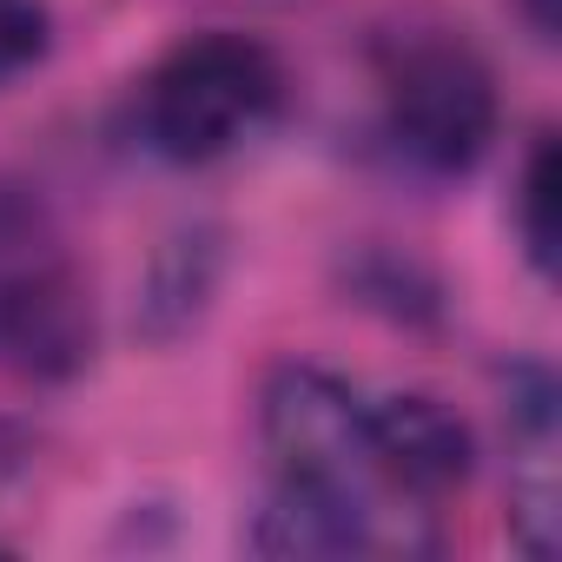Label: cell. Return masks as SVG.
Wrapping results in <instances>:
<instances>
[{
	"mask_svg": "<svg viewBox=\"0 0 562 562\" xmlns=\"http://www.w3.org/2000/svg\"><path fill=\"white\" fill-rule=\"evenodd\" d=\"M285 100V67L271 47L245 34H192L179 41L139 87V126L146 146L172 166H212L238 153Z\"/></svg>",
	"mask_w": 562,
	"mask_h": 562,
	"instance_id": "obj_1",
	"label": "cell"
},
{
	"mask_svg": "<svg viewBox=\"0 0 562 562\" xmlns=\"http://www.w3.org/2000/svg\"><path fill=\"white\" fill-rule=\"evenodd\" d=\"M496 120H503L496 80L476 60V47L424 34V41L391 54V67H384V139L417 172H430V179L470 172L490 153Z\"/></svg>",
	"mask_w": 562,
	"mask_h": 562,
	"instance_id": "obj_2",
	"label": "cell"
},
{
	"mask_svg": "<svg viewBox=\"0 0 562 562\" xmlns=\"http://www.w3.org/2000/svg\"><path fill=\"white\" fill-rule=\"evenodd\" d=\"M93 285L47 238L41 212L21 205L0 225V371L60 384L93 358Z\"/></svg>",
	"mask_w": 562,
	"mask_h": 562,
	"instance_id": "obj_3",
	"label": "cell"
},
{
	"mask_svg": "<svg viewBox=\"0 0 562 562\" xmlns=\"http://www.w3.org/2000/svg\"><path fill=\"white\" fill-rule=\"evenodd\" d=\"M258 443L285 490H318L345 503H378L364 450V397L325 364H278L258 391Z\"/></svg>",
	"mask_w": 562,
	"mask_h": 562,
	"instance_id": "obj_4",
	"label": "cell"
},
{
	"mask_svg": "<svg viewBox=\"0 0 562 562\" xmlns=\"http://www.w3.org/2000/svg\"><path fill=\"white\" fill-rule=\"evenodd\" d=\"M364 450H371V476L378 496L397 503H443L470 483L476 470V437L457 417V404L430 397V391H397L364 404Z\"/></svg>",
	"mask_w": 562,
	"mask_h": 562,
	"instance_id": "obj_5",
	"label": "cell"
},
{
	"mask_svg": "<svg viewBox=\"0 0 562 562\" xmlns=\"http://www.w3.org/2000/svg\"><path fill=\"white\" fill-rule=\"evenodd\" d=\"M371 542H378V509L318 490H285V483L271 490V503L251 522L258 555H358Z\"/></svg>",
	"mask_w": 562,
	"mask_h": 562,
	"instance_id": "obj_6",
	"label": "cell"
},
{
	"mask_svg": "<svg viewBox=\"0 0 562 562\" xmlns=\"http://www.w3.org/2000/svg\"><path fill=\"white\" fill-rule=\"evenodd\" d=\"M212 285H218V245H212L205 232L172 238V245L159 251L153 278H146V299H139L146 331H153V338H179V331H192V318L205 312Z\"/></svg>",
	"mask_w": 562,
	"mask_h": 562,
	"instance_id": "obj_7",
	"label": "cell"
},
{
	"mask_svg": "<svg viewBox=\"0 0 562 562\" xmlns=\"http://www.w3.org/2000/svg\"><path fill=\"white\" fill-rule=\"evenodd\" d=\"M516 238H522L529 265L542 278H555V265H562V153L549 133L529 146L522 179H516Z\"/></svg>",
	"mask_w": 562,
	"mask_h": 562,
	"instance_id": "obj_8",
	"label": "cell"
},
{
	"mask_svg": "<svg viewBox=\"0 0 562 562\" xmlns=\"http://www.w3.org/2000/svg\"><path fill=\"white\" fill-rule=\"evenodd\" d=\"M47 34H54L47 0H0V87L21 80L27 67H41Z\"/></svg>",
	"mask_w": 562,
	"mask_h": 562,
	"instance_id": "obj_9",
	"label": "cell"
},
{
	"mask_svg": "<svg viewBox=\"0 0 562 562\" xmlns=\"http://www.w3.org/2000/svg\"><path fill=\"white\" fill-rule=\"evenodd\" d=\"M27 463H34V443H27V430H21L14 417H0V503L14 496V483L27 476Z\"/></svg>",
	"mask_w": 562,
	"mask_h": 562,
	"instance_id": "obj_10",
	"label": "cell"
},
{
	"mask_svg": "<svg viewBox=\"0 0 562 562\" xmlns=\"http://www.w3.org/2000/svg\"><path fill=\"white\" fill-rule=\"evenodd\" d=\"M516 14L529 21L536 41H555V0H516Z\"/></svg>",
	"mask_w": 562,
	"mask_h": 562,
	"instance_id": "obj_11",
	"label": "cell"
}]
</instances>
